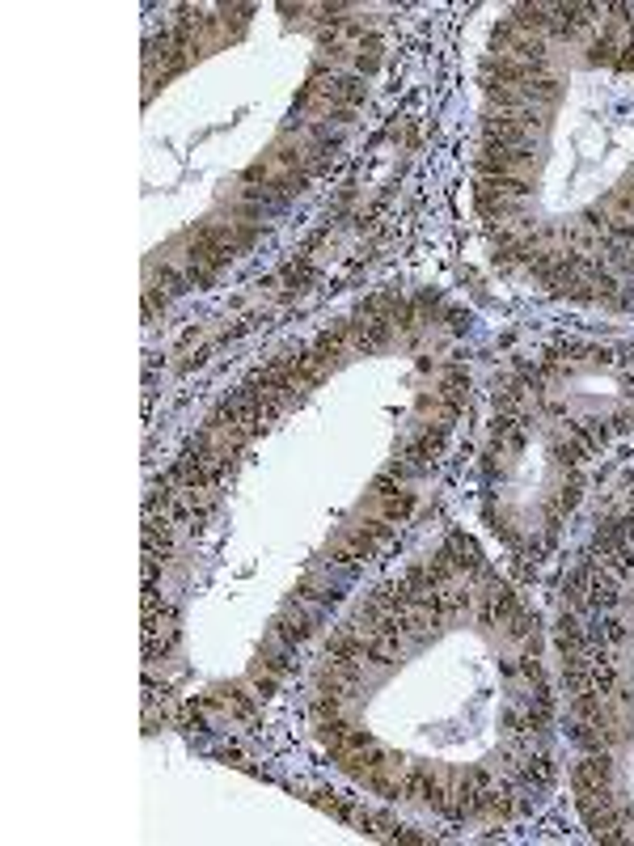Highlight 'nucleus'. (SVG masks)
Returning <instances> with one entry per match:
<instances>
[{"label":"nucleus","instance_id":"1","mask_svg":"<svg viewBox=\"0 0 634 846\" xmlns=\"http://www.w3.org/2000/svg\"><path fill=\"white\" fill-rule=\"evenodd\" d=\"M571 788L576 796H588V791H609L614 788V762L605 750H588L571 770Z\"/></svg>","mask_w":634,"mask_h":846},{"label":"nucleus","instance_id":"2","mask_svg":"<svg viewBox=\"0 0 634 846\" xmlns=\"http://www.w3.org/2000/svg\"><path fill=\"white\" fill-rule=\"evenodd\" d=\"M440 449H444V432H440V427H419V432L402 444V462L415 465V470H427V465L440 458Z\"/></svg>","mask_w":634,"mask_h":846},{"label":"nucleus","instance_id":"3","mask_svg":"<svg viewBox=\"0 0 634 846\" xmlns=\"http://www.w3.org/2000/svg\"><path fill=\"white\" fill-rule=\"evenodd\" d=\"M410 512H415V491H406V487L389 491V496H368L364 504V517H381L389 525H402Z\"/></svg>","mask_w":634,"mask_h":846},{"label":"nucleus","instance_id":"4","mask_svg":"<svg viewBox=\"0 0 634 846\" xmlns=\"http://www.w3.org/2000/svg\"><path fill=\"white\" fill-rule=\"evenodd\" d=\"M381 51H385V47H381V39H377V35H368V39L364 42H360V47H355V59H351V73H355V77H372V73H377V68H381Z\"/></svg>","mask_w":634,"mask_h":846},{"label":"nucleus","instance_id":"5","mask_svg":"<svg viewBox=\"0 0 634 846\" xmlns=\"http://www.w3.org/2000/svg\"><path fill=\"white\" fill-rule=\"evenodd\" d=\"M246 681L254 686V694H258V698H271V694L279 690V681H284V677H279L275 669H271V665H263V660L254 656L250 669H246Z\"/></svg>","mask_w":634,"mask_h":846},{"label":"nucleus","instance_id":"6","mask_svg":"<svg viewBox=\"0 0 634 846\" xmlns=\"http://www.w3.org/2000/svg\"><path fill=\"white\" fill-rule=\"evenodd\" d=\"M284 292H305L309 284H313V267H309V258H292L288 267L279 271V280H275Z\"/></svg>","mask_w":634,"mask_h":846},{"label":"nucleus","instance_id":"7","mask_svg":"<svg viewBox=\"0 0 634 846\" xmlns=\"http://www.w3.org/2000/svg\"><path fill=\"white\" fill-rule=\"evenodd\" d=\"M309 711H313V719H317V724H330V719H339V715H343V694L317 690V694H313V707H309Z\"/></svg>","mask_w":634,"mask_h":846}]
</instances>
